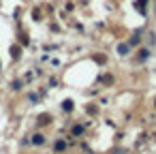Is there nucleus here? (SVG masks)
<instances>
[{"mask_svg":"<svg viewBox=\"0 0 156 154\" xmlns=\"http://www.w3.org/2000/svg\"><path fill=\"white\" fill-rule=\"evenodd\" d=\"M118 52H120V54H126V52H128V45H120Z\"/></svg>","mask_w":156,"mask_h":154,"instance_id":"obj_3","label":"nucleus"},{"mask_svg":"<svg viewBox=\"0 0 156 154\" xmlns=\"http://www.w3.org/2000/svg\"><path fill=\"white\" fill-rule=\"evenodd\" d=\"M147 56H150V52H147V49H141V52H139V60H145Z\"/></svg>","mask_w":156,"mask_h":154,"instance_id":"obj_1","label":"nucleus"},{"mask_svg":"<svg viewBox=\"0 0 156 154\" xmlns=\"http://www.w3.org/2000/svg\"><path fill=\"white\" fill-rule=\"evenodd\" d=\"M137 9H139L141 13L145 11V0H139V2H137Z\"/></svg>","mask_w":156,"mask_h":154,"instance_id":"obj_2","label":"nucleus"}]
</instances>
